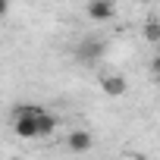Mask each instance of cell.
Listing matches in <instances>:
<instances>
[{
	"instance_id": "6da1fadb",
	"label": "cell",
	"mask_w": 160,
	"mask_h": 160,
	"mask_svg": "<svg viewBox=\"0 0 160 160\" xmlns=\"http://www.w3.org/2000/svg\"><path fill=\"white\" fill-rule=\"evenodd\" d=\"M13 132L19 135V138H38V107H16V113H13Z\"/></svg>"
},
{
	"instance_id": "7a4b0ae2",
	"label": "cell",
	"mask_w": 160,
	"mask_h": 160,
	"mask_svg": "<svg viewBox=\"0 0 160 160\" xmlns=\"http://www.w3.org/2000/svg\"><path fill=\"white\" fill-rule=\"evenodd\" d=\"M104 50H107V44H104L101 38L88 35V38H82V41L75 44V60H82V63H94V60L104 57Z\"/></svg>"
},
{
	"instance_id": "3957f363",
	"label": "cell",
	"mask_w": 160,
	"mask_h": 160,
	"mask_svg": "<svg viewBox=\"0 0 160 160\" xmlns=\"http://www.w3.org/2000/svg\"><path fill=\"white\" fill-rule=\"evenodd\" d=\"M91 148H94V135L88 129H72L66 135V151H72V154H88Z\"/></svg>"
},
{
	"instance_id": "277c9868",
	"label": "cell",
	"mask_w": 160,
	"mask_h": 160,
	"mask_svg": "<svg viewBox=\"0 0 160 160\" xmlns=\"http://www.w3.org/2000/svg\"><path fill=\"white\" fill-rule=\"evenodd\" d=\"M101 88H104V94H110V98H122V94L129 91V82H126L119 72H104V75H101Z\"/></svg>"
},
{
	"instance_id": "5b68a950",
	"label": "cell",
	"mask_w": 160,
	"mask_h": 160,
	"mask_svg": "<svg viewBox=\"0 0 160 160\" xmlns=\"http://www.w3.org/2000/svg\"><path fill=\"white\" fill-rule=\"evenodd\" d=\"M85 13H88L94 22H107V19L116 16V7H113V3H104V0H94V3L85 7Z\"/></svg>"
},
{
	"instance_id": "8992f818",
	"label": "cell",
	"mask_w": 160,
	"mask_h": 160,
	"mask_svg": "<svg viewBox=\"0 0 160 160\" xmlns=\"http://www.w3.org/2000/svg\"><path fill=\"white\" fill-rule=\"evenodd\" d=\"M53 129H57V116H53V113H44V110H38V138H47V135H53Z\"/></svg>"
},
{
	"instance_id": "52a82bcc",
	"label": "cell",
	"mask_w": 160,
	"mask_h": 160,
	"mask_svg": "<svg viewBox=\"0 0 160 160\" xmlns=\"http://www.w3.org/2000/svg\"><path fill=\"white\" fill-rule=\"evenodd\" d=\"M141 38L148 44H160V19H148L144 28H141Z\"/></svg>"
},
{
	"instance_id": "ba28073f",
	"label": "cell",
	"mask_w": 160,
	"mask_h": 160,
	"mask_svg": "<svg viewBox=\"0 0 160 160\" xmlns=\"http://www.w3.org/2000/svg\"><path fill=\"white\" fill-rule=\"evenodd\" d=\"M7 13V3H3V0H0V16H3Z\"/></svg>"
}]
</instances>
